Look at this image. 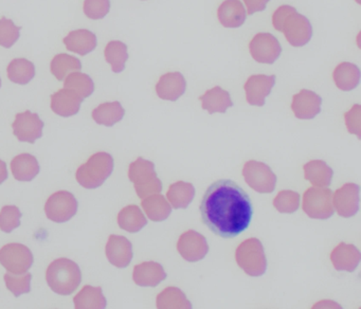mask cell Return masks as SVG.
<instances>
[{
  "label": "cell",
  "instance_id": "1",
  "mask_svg": "<svg viewBox=\"0 0 361 309\" xmlns=\"http://www.w3.org/2000/svg\"><path fill=\"white\" fill-rule=\"evenodd\" d=\"M200 209L202 222L223 238L238 236L252 220L250 197L232 180H219L209 186Z\"/></svg>",
  "mask_w": 361,
  "mask_h": 309
},
{
  "label": "cell",
  "instance_id": "2",
  "mask_svg": "<svg viewBox=\"0 0 361 309\" xmlns=\"http://www.w3.org/2000/svg\"><path fill=\"white\" fill-rule=\"evenodd\" d=\"M272 25L276 31L283 32L287 42L295 48L305 46L312 37L310 19L299 14L291 6H281L272 16Z\"/></svg>",
  "mask_w": 361,
  "mask_h": 309
},
{
  "label": "cell",
  "instance_id": "3",
  "mask_svg": "<svg viewBox=\"0 0 361 309\" xmlns=\"http://www.w3.org/2000/svg\"><path fill=\"white\" fill-rule=\"evenodd\" d=\"M46 281L52 291L60 296H69L73 293L81 284V269L77 262L69 258H58L48 267Z\"/></svg>",
  "mask_w": 361,
  "mask_h": 309
},
{
  "label": "cell",
  "instance_id": "4",
  "mask_svg": "<svg viewBox=\"0 0 361 309\" xmlns=\"http://www.w3.org/2000/svg\"><path fill=\"white\" fill-rule=\"evenodd\" d=\"M114 158L109 152L92 154L87 162L78 169L75 178L80 186L90 190L102 186L114 171Z\"/></svg>",
  "mask_w": 361,
  "mask_h": 309
},
{
  "label": "cell",
  "instance_id": "5",
  "mask_svg": "<svg viewBox=\"0 0 361 309\" xmlns=\"http://www.w3.org/2000/svg\"><path fill=\"white\" fill-rule=\"evenodd\" d=\"M128 178L134 183L139 198L143 199L151 195L161 193L162 182L155 171V164L152 161L138 158L130 163Z\"/></svg>",
  "mask_w": 361,
  "mask_h": 309
},
{
  "label": "cell",
  "instance_id": "6",
  "mask_svg": "<svg viewBox=\"0 0 361 309\" xmlns=\"http://www.w3.org/2000/svg\"><path fill=\"white\" fill-rule=\"evenodd\" d=\"M236 262L250 277H261L267 270V258L259 239L243 241L235 252Z\"/></svg>",
  "mask_w": 361,
  "mask_h": 309
},
{
  "label": "cell",
  "instance_id": "7",
  "mask_svg": "<svg viewBox=\"0 0 361 309\" xmlns=\"http://www.w3.org/2000/svg\"><path fill=\"white\" fill-rule=\"evenodd\" d=\"M303 210L314 219H329L335 213L333 192L319 186L308 188L303 195Z\"/></svg>",
  "mask_w": 361,
  "mask_h": 309
},
{
  "label": "cell",
  "instance_id": "8",
  "mask_svg": "<svg viewBox=\"0 0 361 309\" xmlns=\"http://www.w3.org/2000/svg\"><path fill=\"white\" fill-rule=\"evenodd\" d=\"M245 181L255 192L261 194L272 193L276 188V176L266 163L250 160L245 163L243 169Z\"/></svg>",
  "mask_w": 361,
  "mask_h": 309
},
{
  "label": "cell",
  "instance_id": "9",
  "mask_svg": "<svg viewBox=\"0 0 361 309\" xmlns=\"http://www.w3.org/2000/svg\"><path fill=\"white\" fill-rule=\"evenodd\" d=\"M31 250L22 243H8L0 249V264L13 274H23L32 267Z\"/></svg>",
  "mask_w": 361,
  "mask_h": 309
},
{
  "label": "cell",
  "instance_id": "10",
  "mask_svg": "<svg viewBox=\"0 0 361 309\" xmlns=\"http://www.w3.org/2000/svg\"><path fill=\"white\" fill-rule=\"evenodd\" d=\"M78 200L73 193L59 190L48 198L45 213L48 219L62 224L68 222L78 212Z\"/></svg>",
  "mask_w": 361,
  "mask_h": 309
},
{
  "label": "cell",
  "instance_id": "11",
  "mask_svg": "<svg viewBox=\"0 0 361 309\" xmlns=\"http://www.w3.org/2000/svg\"><path fill=\"white\" fill-rule=\"evenodd\" d=\"M251 56L257 63L272 65L282 53V46L276 36L270 33H257L249 42Z\"/></svg>",
  "mask_w": 361,
  "mask_h": 309
},
{
  "label": "cell",
  "instance_id": "12",
  "mask_svg": "<svg viewBox=\"0 0 361 309\" xmlns=\"http://www.w3.org/2000/svg\"><path fill=\"white\" fill-rule=\"evenodd\" d=\"M13 133L20 141L35 143L43 135L44 122L39 114L30 110L16 114L13 124Z\"/></svg>",
  "mask_w": 361,
  "mask_h": 309
},
{
  "label": "cell",
  "instance_id": "13",
  "mask_svg": "<svg viewBox=\"0 0 361 309\" xmlns=\"http://www.w3.org/2000/svg\"><path fill=\"white\" fill-rule=\"evenodd\" d=\"M179 254L190 262H198L206 258L209 252L208 241L196 231L189 230L179 237L177 243Z\"/></svg>",
  "mask_w": 361,
  "mask_h": 309
},
{
  "label": "cell",
  "instance_id": "14",
  "mask_svg": "<svg viewBox=\"0 0 361 309\" xmlns=\"http://www.w3.org/2000/svg\"><path fill=\"white\" fill-rule=\"evenodd\" d=\"M276 85V75H265V74H255L251 75L245 84V92L249 105H265L266 97L270 95L272 88Z\"/></svg>",
  "mask_w": 361,
  "mask_h": 309
},
{
  "label": "cell",
  "instance_id": "15",
  "mask_svg": "<svg viewBox=\"0 0 361 309\" xmlns=\"http://www.w3.org/2000/svg\"><path fill=\"white\" fill-rule=\"evenodd\" d=\"M360 186L356 183H346L336 190L333 205L338 215L344 218L353 217L359 211Z\"/></svg>",
  "mask_w": 361,
  "mask_h": 309
},
{
  "label": "cell",
  "instance_id": "16",
  "mask_svg": "<svg viewBox=\"0 0 361 309\" xmlns=\"http://www.w3.org/2000/svg\"><path fill=\"white\" fill-rule=\"evenodd\" d=\"M322 97L316 92L307 89H302L293 95L291 109L300 120H312L321 111Z\"/></svg>",
  "mask_w": 361,
  "mask_h": 309
},
{
  "label": "cell",
  "instance_id": "17",
  "mask_svg": "<svg viewBox=\"0 0 361 309\" xmlns=\"http://www.w3.org/2000/svg\"><path fill=\"white\" fill-rule=\"evenodd\" d=\"M107 260L117 268H126L132 262L133 245L126 237L111 235L105 248Z\"/></svg>",
  "mask_w": 361,
  "mask_h": 309
},
{
  "label": "cell",
  "instance_id": "18",
  "mask_svg": "<svg viewBox=\"0 0 361 309\" xmlns=\"http://www.w3.org/2000/svg\"><path fill=\"white\" fill-rule=\"evenodd\" d=\"M185 89L187 82L180 72L164 74L156 85L158 97L166 101H177L185 92Z\"/></svg>",
  "mask_w": 361,
  "mask_h": 309
},
{
  "label": "cell",
  "instance_id": "19",
  "mask_svg": "<svg viewBox=\"0 0 361 309\" xmlns=\"http://www.w3.org/2000/svg\"><path fill=\"white\" fill-rule=\"evenodd\" d=\"M83 102L80 95L71 89H61L51 97V109L63 118L75 116L80 111Z\"/></svg>",
  "mask_w": 361,
  "mask_h": 309
},
{
  "label": "cell",
  "instance_id": "20",
  "mask_svg": "<svg viewBox=\"0 0 361 309\" xmlns=\"http://www.w3.org/2000/svg\"><path fill=\"white\" fill-rule=\"evenodd\" d=\"M331 260L336 270L354 272L360 262L361 253L354 245L341 243L331 252Z\"/></svg>",
  "mask_w": 361,
  "mask_h": 309
},
{
  "label": "cell",
  "instance_id": "21",
  "mask_svg": "<svg viewBox=\"0 0 361 309\" xmlns=\"http://www.w3.org/2000/svg\"><path fill=\"white\" fill-rule=\"evenodd\" d=\"M166 279L164 267L156 262H145L137 265L133 272V279L141 287H156Z\"/></svg>",
  "mask_w": 361,
  "mask_h": 309
},
{
  "label": "cell",
  "instance_id": "22",
  "mask_svg": "<svg viewBox=\"0 0 361 309\" xmlns=\"http://www.w3.org/2000/svg\"><path fill=\"white\" fill-rule=\"evenodd\" d=\"M219 23L226 28H240L247 18L245 6L240 0H225L217 10Z\"/></svg>",
  "mask_w": 361,
  "mask_h": 309
},
{
  "label": "cell",
  "instance_id": "23",
  "mask_svg": "<svg viewBox=\"0 0 361 309\" xmlns=\"http://www.w3.org/2000/svg\"><path fill=\"white\" fill-rule=\"evenodd\" d=\"M64 44L71 52L78 53L84 56L97 48L98 40L96 34L92 33L90 30L80 29L71 32L64 38Z\"/></svg>",
  "mask_w": 361,
  "mask_h": 309
},
{
  "label": "cell",
  "instance_id": "24",
  "mask_svg": "<svg viewBox=\"0 0 361 309\" xmlns=\"http://www.w3.org/2000/svg\"><path fill=\"white\" fill-rule=\"evenodd\" d=\"M202 104V109L207 110L209 114L215 112L225 114L228 108L233 106L230 93L219 86L213 87L210 90L207 91L204 95L200 97Z\"/></svg>",
  "mask_w": 361,
  "mask_h": 309
},
{
  "label": "cell",
  "instance_id": "25",
  "mask_svg": "<svg viewBox=\"0 0 361 309\" xmlns=\"http://www.w3.org/2000/svg\"><path fill=\"white\" fill-rule=\"evenodd\" d=\"M39 161L33 154H20L11 162V171L18 181H31L39 175Z\"/></svg>",
  "mask_w": 361,
  "mask_h": 309
},
{
  "label": "cell",
  "instance_id": "26",
  "mask_svg": "<svg viewBox=\"0 0 361 309\" xmlns=\"http://www.w3.org/2000/svg\"><path fill=\"white\" fill-rule=\"evenodd\" d=\"M334 82L342 91H350L360 83V70L355 63L344 61L334 70Z\"/></svg>",
  "mask_w": 361,
  "mask_h": 309
},
{
  "label": "cell",
  "instance_id": "27",
  "mask_svg": "<svg viewBox=\"0 0 361 309\" xmlns=\"http://www.w3.org/2000/svg\"><path fill=\"white\" fill-rule=\"evenodd\" d=\"M304 176L312 186L327 188L331 186L334 171L323 160H312L303 166Z\"/></svg>",
  "mask_w": 361,
  "mask_h": 309
},
{
  "label": "cell",
  "instance_id": "28",
  "mask_svg": "<svg viewBox=\"0 0 361 309\" xmlns=\"http://www.w3.org/2000/svg\"><path fill=\"white\" fill-rule=\"evenodd\" d=\"M141 205L147 217L153 222H164L172 213V207L160 193L145 197Z\"/></svg>",
  "mask_w": 361,
  "mask_h": 309
},
{
  "label": "cell",
  "instance_id": "29",
  "mask_svg": "<svg viewBox=\"0 0 361 309\" xmlns=\"http://www.w3.org/2000/svg\"><path fill=\"white\" fill-rule=\"evenodd\" d=\"M73 303L77 309H104L107 305L102 288L90 285H86L73 298Z\"/></svg>",
  "mask_w": 361,
  "mask_h": 309
},
{
  "label": "cell",
  "instance_id": "30",
  "mask_svg": "<svg viewBox=\"0 0 361 309\" xmlns=\"http://www.w3.org/2000/svg\"><path fill=\"white\" fill-rule=\"evenodd\" d=\"M126 110L120 102H107L101 104L92 111V119L94 122L103 126H114L124 118Z\"/></svg>",
  "mask_w": 361,
  "mask_h": 309
},
{
  "label": "cell",
  "instance_id": "31",
  "mask_svg": "<svg viewBox=\"0 0 361 309\" xmlns=\"http://www.w3.org/2000/svg\"><path fill=\"white\" fill-rule=\"evenodd\" d=\"M118 224L128 232L137 233L147 226V219L138 205H130L118 214Z\"/></svg>",
  "mask_w": 361,
  "mask_h": 309
},
{
  "label": "cell",
  "instance_id": "32",
  "mask_svg": "<svg viewBox=\"0 0 361 309\" xmlns=\"http://www.w3.org/2000/svg\"><path fill=\"white\" fill-rule=\"evenodd\" d=\"M195 196L193 184L185 181H177L171 184L166 197L169 202L175 209H187Z\"/></svg>",
  "mask_w": 361,
  "mask_h": 309
},
{
  "label": "cell",
  "instance_id": "33",
  "mask_svg": "<svg viewBox=\"0 0 361 309\" xmlns=\"http://www.w3.org/2000/svg\"><path fill=\"white\" fill-rule=\"evenodd\" d=\"M8 78L18 85H27L35 78V66L26 59H14L7 68Z\"/></svg>",
  "mask_w": 361,
  "mask_h": 309
},
{
  "label": "cell",
  "instance_id": "34",
  "mask_svg": "<svg viewBox=\"0 0 361 309\" xmlns=\"http://www.w3.org/2000/svg\"><path fill=\"white\" fill-rule=\"evenodd\" d=\"M157 308L191 309L192 304L183 290L177 287H168L157 296Z\"/></svg>",
  "mask_w": 361,
  "mask_h": 309
},
{
  "label": "cell",
  "instance_id": "35",
  "mask_svg": "<svg viewBox=\"0 0 361 309\" xmlns=\"http://www.w3.org/2000/svg\"><path fill=\"white\" fill-rule=\"evenodd\" d=\"M105 59L111 66L115 73H120L126 69V63L128 59V46L120 40H111L107 44L104 51Z\"/></svg>",
  "mask_w": 361,
  "mask_h": 309
},
{
  "label": "cell",
  "instance_id": "36",
  "mask_svg": "<svg viewBox=\"0 0 361 309\" xmlns=\"http://www.w3.org/2000/svg\"><path fill=\"white\" fill-rule=\"evenodd\" d=\"M81 69V61L73 55L66 54V53L56 55L50 65L51 73L59 80H64L65 76L68 75L71 72L80 71Z\"/></svg>",
  "mask_w": 361,
  "mask_h": 309
},
{
  "label": "cell",
  "instance_id": "37",
  "mask_svg": "<svg viewBox=\"0 0 361 309\" xmlns=\"http://www.w3.org/2000/svg\"><path fill=\"white\" fill-rule=\"evenodd\" d=\"M64 87L75 91L78 95L85 99L90 97L94 91V83L88 74L82 72H73L65 80Z\"/></svg>",
  "mask_w": 361,
  "mask_h": 309
},
{
  "label": "cell",
  "instance_id": "38",
  "mask_svg": "<svg viewBox=\"0 0 361 309\" xmlns=\"http://www.w3.org/2000/svg\"><path fill=\"white\" fill-rule=\"evenodd\" d=\"M31 279H32V274L28 271L23 274H13L11 272L5 274L6 286L8 290H10L16 296L29 293L31 291Z\"/></svg>",
  "mask_w": 361,
  "mask_h": 309
},
{
  "label": "cell",
  "instance_id": "39",
  "mask_svg": "<svg viewBox=\"0 0 361 309\" xmlns=\"http://www.w3.org/2000/svg\"><path fill=\"white\" fill-rule=\"evenodd\" d=\"M300 195L290 190H281L274 200L276 211L280 213H295L300 207Z\"/></svg>",
  "mask_w": 361,
  "mask_h": 309
},
{
  "label": "cell",
  "instance_id": "40",
  "mask_svg": "<svg viewBox=\"0 0 361 309\" xmlns=\"http://www.w3.org/2000/svg\"><path fill=\"white\" fill-rule=\"evenodd\" d=\"M20 30L11 19L1 17L0 19V46L4 48H11L20 37Z\"/></svg>",
  "mask_w": 361,
  "mask_h": 309
},
{
  "label": "cell",
  "instance_id": "41",
  "mask_svg": "<svg viewBox=\"0 0 361 309\" xmlns=\"http://www.w3.org/2000/svg\"><path fill=\"white\" fill-rule=\"evenodd\" d=\"M20 218L22 212L16 205H5L0 211V230L11 233L20 226Z\"/></svg>",
  "mask_w": 361,
  "mask_h": 309
},
{
  "label": "cell",
  "instance_id": "42",
  "mask_svg": "<svg viewBox=\"0 0 361 309\" xmlns=\"http://www.w3.org/2000/svg\"><path fill=\"white\" fill-rule=\"evenodd\" d=\"M111 10V0H85L84 13L86 16L94 20L104 18Z\"/></svg>",
  "mask_w": 361,
  "mask_h": 309
},
{
  "label": "cell",
  "instance_id": "43",
  "mask_svg": "<svg viewBox=\"0 0 361 309\" xmlns=\"http://www.w3.org/2000/svg\"><path fill=\"white\" fill-rule=\"evenodd\" d=\"M360 109L361 106L359 104H356L344 116L348 131L350 133H355L358 138H360Z\"/></svg>",
  "mask_w": 361,
  "mask_h": 309
},
{
  "label": "cell",
  "instance_id": "44",
  "mask_svg": "<svg viewBox=\"0 0 361 309\" xmlns=\"http://www.w3.org/2000/svg\"><path fill=\"white\" fill-rule=\"evenodd\" d=\"M269 1L270 0H244L247 8H248L249 15H253L257 12H263Z\"/></svg>",
  "mask_w": 361,
  "mask_h": 309
},
{
  "label": "cell",
  "instance_id": "45",
  "mask_svg": "<svg viewBox=\"0 0 361 309\" xmlns=\"http://www.w3.org/2000/svg\"><path fill=\"white\" fill-rule=\"evenodd\" d=\"M8 169L5 161L0 160V184L4 183L8 179Z\"/></svg>",
  "mask_w": 361,
  "mask_h": 309
},
{
  "label": "cell",
  "instance_id": "46",
  "mask_svg": "<svg viewBox=\"0 0 361 309\" xmlns=\"http://www.w3.org/2000/svg\"><path fill=\"white\" fill-rule=\"evenodd\" d=\"M0 88H1V78H0Z\"/></svg>",
  "mask_w": 361,
  "mask_h": 309
}]
</instances>
